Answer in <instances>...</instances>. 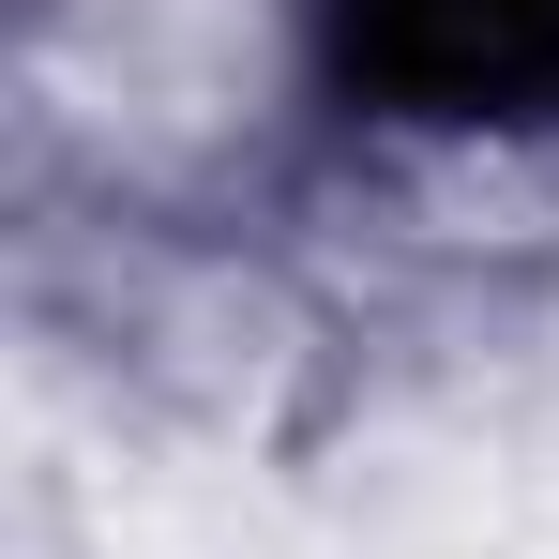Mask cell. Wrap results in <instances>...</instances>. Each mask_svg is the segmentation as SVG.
<instances>
[{"instance_id": "obj_1", "label": "cell", "mask_w": 559, "mask_h": 559, "mask_svg": "<svg viewBox=\"0 0 559 559\" xmlns=\"http://www.w3.org/2000/svg\"><path fill=\"white\" fill-rule=\"evenodd\" d=\"M333 76L393 121H545L559 0H318Z\"/></svg>"}]
</instances>
